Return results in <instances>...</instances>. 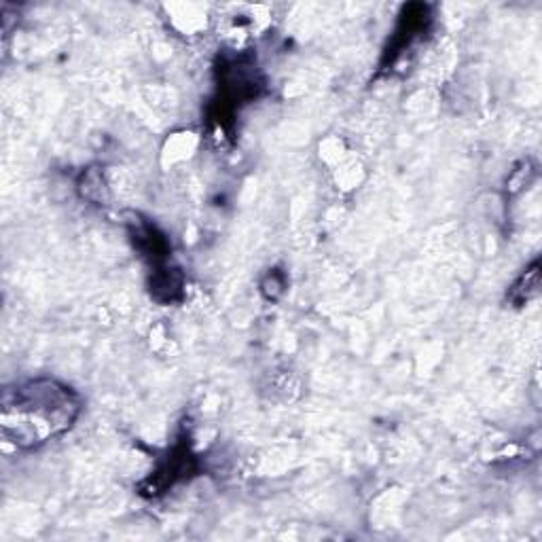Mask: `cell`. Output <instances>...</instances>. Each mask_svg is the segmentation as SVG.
<instances>
[{"label": "cell", "instance_id": "1", "mask_svg": "<svg viewBox=\"0 0 542 542\" xmlns=\"http://www.w3.org/2000/svg\"><path fill=\"white\" fill-rule=\"evenodd\" d=\"M81 411L79 392L60 379H26L7 386L0 396V432L15 449L32 451L64 437Z\"/></svg>", "mask_w": 542, "mask_h": 542}, {"label": "cell", "instance_id": "2", "mask_svg": "<svg viewBox=\"0 0 542 542\" xmlns=\"http://www.w3.org/2000/svg\"><path fill=\"white\" fill-rule=\"evenodd\" d=\"M430 24H432V13L428 5L411 3L403 7L399 22H396V28L390 36V43L384 51L382 70L392 68V64L399 60L407 49H411L413 43H418L422 39V36L428 32Z\"/></svg>", "mask_w": 542, "mask_h": 542}, {"label": "cell", "instance_id": "3", "mask_svg": "<svg viewBox=\"0 0 542 542\" xmlns=\"http://www.w3.org/2000/svg\"><path fill=\"white\" fill-rule=\"evenodd\" d=\"M195 471H197V462H195V456L191 454L189 443L180 441L166 456V460L157 466V471L151 473L149 479L142 481L140 494L149 498L164 494L168 487L176 485L178 481L189 479Z\"/></svg>", "mask_w": 542, "mask_h": 542}, {"label": "cell", "instance_id": "4", "mask_svg": "<svg viewBox=\"0 0 542 542\" xmlns=\"http://www.w3.org/2000/svg\"><path fill=\"white\" fill-rule=\"evenodd\" d=\"M125 223H128L132 242L140 255L144 259H149L155 267L166 265L170 257V242L164 233H161L151 221L142 219L140 214H130V221Z\"/></svg>", "mask_w": 542, "mask_h": 542}, {"label": "cell", "instance_id": "5", "mask_svg": "<svg viewBox=\"0 0 542 542\" xmlns=\"http://www.w3.org/2000/svg\"><path fill=\"white\" fill-rule=\"evenodd\" d=\"M149 288H151V297L157 303L170 305V303H176V301L183 299V295H185V278H183V274H180L178 267H170L166 263L161 267H155L151 282H149Z\"/></svg>", "mask_w": 542, "mask_h": 542}, {"label": "cell", "instance_id": "6", "mask_svg": "<svg viewBox=\"0 0 542 542\" xmlns=\"http://www.w3.org/2000/svg\"><path fill=\"white\" fill-rule=\"evenodd\" d=\"M538 293H540V261H534L528 269H523V274L513 282L507 293V299L513 305L521 307L536 299Z\"/></svg>", "mask_w": 542, "mask_h": 542}, {"label": "cell", "instance_id": "7", "mask_svg": "<svg viewBox=\"0 0 542 542\" xmlns=\"http://www.w3.org/2000/svg\"><path fill=\"white\" fill-rule=\"evenodd\" d=\"M79 193L83 200L92 204H104L108 200V189L104 174L98 168H89L79 178Z\"/></svg>", "mask_w": 542, "mask_h": 542}, {"label": "cell", "instance_id": "8", "mask_svg": "<svg viewBox=\"0 0 542 542\" xmlns=\"http://www.w3.org/2000/svg\"><path fill=\"white\" fill-rule=\"evenodd\" d=\"M286 291V276L280 269H269V274L261 282V293L269 301H278Z\"/></svg>", "mask_w": 542, "mask_h": 542}]
</instances>
